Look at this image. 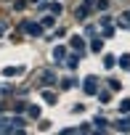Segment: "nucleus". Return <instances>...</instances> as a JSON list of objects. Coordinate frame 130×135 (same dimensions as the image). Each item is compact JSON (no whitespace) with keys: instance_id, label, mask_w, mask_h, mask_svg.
<instances>
[{"instance_id":"nucleus-27","label":"nucleus","mask_w":130,"mask_h":135,"mask_svg":"<svg viewBox=\"0 0 130 135\" xmlns=\"http://www.w3.org/2000/svg\"><path fill=\"white\" fill-rule=\"evenodd\" d=\"M0 111H3V103H0Z\"/></svg>"},{"instance_id":"nucleus-25","label":"nucleus","mask_w":130,"mask_h":135,"mask_svg":"<svg viewBox=\"0 0 130 135\" xmlns=\"http://www.w3.org/2000/svg\"><path fill=\"white\" fill-rule=\"evenodd\" d=\"M3 32H6V24H3V21H0V35H3Z\"/></svg>"},{"instance_id":"nucleus-5","label":"nucleus","mask_w":130,"mask_h":135,"mask_svg":"<svg viewBox=\"0 0 130 135\" xmlns=\"http://www.w3.org/2000/svg\"><path fill=\"white\" fill-rule=\"evenodd\" d=\"M64 56H67V48H64V45H56V48H53V58H56V61H64Z\"/></svg>"},{"instance_id":"nucleus-6","label":"nucleus","mask_w":130,"mask_h":135,"mask_svg":"<svg viewBox=\"0 0 130 135\" xmlns=\"http://www.w3.org/2000/svg\"><path fill=\"white\" fill-rule=\"evenodd\" d=\"M114 130H119V132H127V130H130V122H127V119H117V122H114Z\"/></svg>"},{"instance_id":"nucleus-2","label":"nucleus","mask_w":130,"mask_h":135,"mask_svg":"<svg viewBox=\"0 0 130 135\" xmlns=\"http://www.w3.org/2000/svg\"><path fill=\"white\" fill-rule=\"evenodd\" d=\"M37 80H40V85H56V74H53L50 69H43V72H37Z\"/></svg>"},{"instance_id":"nucleus-1","label":"nucleus","mask_w":130,"mask_h":135,"mask_svg":"<svg viewBox=\"0 0 130 135\" xmlns=\"http://www.w3.org/2000/svg\"><path fill=\"white\" fill-rule=\"evenodd\" d=\"M21 29H24L27 35H32V37H40V35H43V24H37V21H24Z\"/></svg>"},{"instance_id":"nucleus-22","label":"nucleus","mask_w":130,"mask_h":135,"mask_svg":"<svg viewBox=\"0 0 130 135\" xmlns=\"http://www.w3.org/2000/svg\"><path fill=\"white\" fill-rule=\"evenodd\" d=\"M96 95H98V101H101V103H109V98H112L109 93H96Z\"/></svg>"},{"instance_id":"nucleus-17","label":"nucleus","mask_w":130,"mask_h":135,"mask_svg":"<svg viewBox=\"0 0 130 135\" xmlns=\"http://www.w3.org/2000/svg\"><path fill=\"white\" fill-rule=\"evenodd\" d=\"M119 66H122V69H130V53H127V56H122V58H119Z\"/></svg>"},{"instance_id":"nucleus-16","label":"nucleus","mask_w":130,"mask_h":135,"mask_svg":"<svg viewBox=\"0 0 130 135\" xmlns=\"http://www.w3.org/2000/svg\"><path fill=\"white\" fill-rule=\"evenodd\" d=\"M119 111H122V114H130V98H125V101L119 103Z\"/></svg>"},{"instance_id":"nucleus-20","label":"nucleus","mask_w":130,"mask_h":135,"mask_svg":"<svg viewBox=\"0 0 130 135\" xmlns=\"http://www.w3.org/2000/svg\"><path fill=\"white\" fill-rule=\"evenodd\" d=\"M119 88H122L119 80H109V90H119Z\"/></svg>"},{"instance_id":"nucleus-12","label":"nucleus","mask_w":130,"mask_h":135,"mask_svg":"<svg viewBox=\"0 0 130 135\" xmlns=\"http://www.w3.org/2000/svg\"><path fill=\"white\" fill-rule=\"evenodd\" d=\"M90 50H93V53H101V50H104V40H93V42H90Z\"/></svg>"},{"instance_id":"nucleus-3","label":"nucleus","mask_w":130,"mask_h":135,"mask_svg":"<svg viewBox=\"0 0 130 135\" xmlns=\"http://www.w3.org/2000/svg\"><path fill=\"white\" fill-rule=\"evenodd\" d=\"M82 90H85L88 95H96V93H98V80H96V77H88V80L82 82Z\"/></svg>"},{"instance_id":"nucleus-23","label":"nucleus","mask_w":130,"mask_h":135,"mask_svg":"<svg viewBox=\"0 0 130 135\" xmlns=\"http://www.w3.org/2000/svg\"><path fill=\"white\" fill-rule=\"evenodd\" d=\"M109 8V0H98V11H106Z\"/></svg>"},{"instance_id":"nucleus-7","label":"nucleus","mask_w":130,"mask_h":135,"mask_svg":"<svg viewBox=\"0 0 130 135\" xmlns=\"http://www.w3.org/2000/svg\"><path fill=\"white\" fill-rule=\"evenodd\" d=\"M72 48H75L77 53H82V50H85V42H82V37H72Z\"/></svg>"},{"instance_id":"nucleus-14","label":"nucleus","mask_w":130,"mask_h":135,"mask_svg":"<svg viewBox=\"0 0 130 135\" xmlns=\"http://www.w3.org/2000/svg\"><path fill=\"white\" fill-rule=\"evenodd\" d=\"M93 124H96V130H98V132H104V130H106V119H101V117H96V122H93Z\"/></svg>"},{"instance_id":"nucleus-9","label":"nucleus","mask_w":130,"mask_h":135,"mask_svg":"<svg viewBox=\"0 0 130 135\" xmlns=\"http://www.w3.org/2000/svg\"><path fill=\"white\" fill-rule=\"evenodd\" d=\"M104 66H106V69H114V66H117V58H114V56H104Z\"/></svg>"},{"instance_id":"nucleus-11","label":"nucleus","mask_w":130,"mask_h":135,"mask_svg":"<svg viewBox=\"0 0 130 135\" xmlns=\"http://www.w3.org/2000/svg\"><path fill=\"white\" fill-rule=\"evenodd\" d=\"M88 11H90V6H88V3H82V6L77 8V19H85V16H88Z\"/></svg>"},{"instance_id":"nucleus-21","label":"nucleus","mask_w":130,"mask_h":135,"mask_svg":"<svg viewBox=\"0 0 130 135\" xmlns=\"http://www.w3.org/2000/svg\"><path fill=\"white\" fill-rule=\"evenodd\" d=\"M11 90H13V88H11V85H6V82H3V85H0V95H8Z\"/></svg>"},{"instance_id":"nucleus-4","label":"nucleus","mask_w":130,"mask_h":135,"mask_svg":"<svg viewBox=\"0 0 130 135\" xmlns=\"http://www.w3.org/2000/svg\"><path fill=\"white\" fill-rule=\"evenodd\" d=\"M64 61H67L69 69H77V64H80V53H77V56H64Z\"/></svg>"},{"instance_id":"nucleus-10","label":"nucleus","mask_w":130,"mask_h":135,"mask_svg":"<svg viewBox=\"0 0 130 135\" xmlns=\"http://www.w3.org/2000/svg\"><path fill=\"white\" fill-rule=\"evenodd\" d=\"M48 11H50L53 16H58V13H61L64 8H61V3H48Z\"/></svg>"},{"instance_id":"nucleus-13","label":"nucleus","mask_w":130,"mask_h":135,"mask_svg":"<svg viewBox=\"0 0 130 135\" xmlns=\"http://www.w3.org/2000/svg\"><path fill=\"white\" fill-rule=\"evenodd\" d=\"M21 69H19V66H6V69H3V74L6 77H13V74H19Z\"/></svg>"},{"instance_id":"nucleus-8","label":"nucleus","mask_w":130,"mask_h":135,"mask_svg":"<svg viewBox=\"0 0 130 135\" xmlns=\"http://www.w3.org/2000/svg\"><path fill=\"white\" fill-rule=\"evenodd\" d=\"M21 127H24V119H21V117H13V119H11V132H13V130H21Z\"/></svg>"},{"instance_id":"nucleus-26","label":"nucleus","mask_w":130,"mask_h":135,"mask_svg":"<svg viewBox=\"0 0 130 135\" xmlns=\"http://www.w3.org/2000/svg\"><path fill=\"white\" fill-rule=\"evenodd\" d=\"M29 3H40V0H29Z\"/></svg>"},{"instance_id":"nucleus-24","label":"nucleus","mask_w":130,"mask_h":135,"mask_svg":"<svg viewBox=\"0 0 130 135\" xmlns=\"http://www.w3.org/2000/svg\"><path fill=\"white\" fill-rule=\"evenodd\" d=\"M122 19H125V21H127V24H130V11H127V13H125V16H122Z\"/></svg>"},{"instance_id":"nucleus-19","label":"nucleus","mask_w":130,"mask_h":135,"mask_svg":"<svg viewBox=\"0 0 130 135\" xmlns=\"http://www.w3.org/2000/svg\"><path fill=\"white\" fill-rule=\"evenodd\" d=\"M53 24H56V19H53V16H45V19H43V27H45V29H48V27H53Z\"/></svg>"},{"instance_id":"nucleus-18","label":"nucleus","mask_w":130,"mask_h":135,"mask_svg":"<svg viewBox=\"0 0 130 135\" xmlns=\"http://www.w3.org/2000/svg\"><path fill=\"white\" fill-rule=\"evenodd\" d=\"M43 98H45L48 103H56V93H50V90H45V93H43Z\"/></svg>"},{"instance_id":"nucleus-28","label":"nucleus","mask_w":130,"mask_h":135,"mask_svg":"<svg viewBox=\"0 0 130 135\" xmlns=\"http://www.w3.org/2000/svg\"><path fill=\"white\" fill-rule=\"evenodd\" d=\"M127 122H130V119H127Z\"/></svg>"},{"instance_id":"nucleus-15","label":"nucleus","mask_w":130,"mask_h":135,"mask_svg":"<svg viewBox=\"0 0 130 135\" xmlns=\"http://www.w3.org/2000/svg\"><path fill=\"white\" fill-rule=\"evenodd\" d=\"M27 111H29V117H32V119H40V106H29Z\"/></svg>"}]
</instances>
